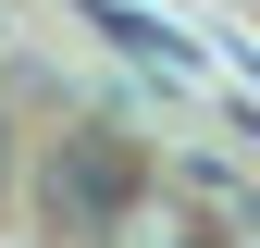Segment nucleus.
<instances>
[{
  "instance_id": "obj_1",
  "label": "nucleus",
  "mask_w": 260,
  "mask_h": 248,
  "mask_svg": "<svg viewBox=\"0 0 260 248\" xmlns=\"http://www.w3.org/2000/svg\"><path fill=\"white\" fill-rule=\"evenodd\" d=\"M137 186H149V162H137L124 124H62V137L38 149V224L62 248H100L124 211H137Z\"/></svg>"
},
{
  "instance_id": "obj_2",
  "label": "nucleus",
  "mask_w": 260,
  "mask_h": 248,
  "mask_svg": "<svg viewBox=\"0 0 260 248\" xmlns=\"http://www.w3.org/2000/svg\"><path fill=\"white\" fill-rule=\"evenodd\" d=\"M87 25H100L112 50H137L161 87H199L211 75V38H186V25H161V13H137V0H87Z\"/></svg>"
},
{
  "instance_id": "obj_3",
  "label": "nucleus",
  "mask_w": 260,
  "mask_h": 248,
  "mask_svg": "<svg viewBox=\"0 0 260 248\" xmlns=\"http://www.w3.org/2000/svg\"><path fill=\"white\" fill-rule=\"evenodd\" d=\"M100 248H199V211H186V199H161V186H137V211H124Z\"/></svg>"
},
{
  "instance_id": "obj_4",
  "label": "nucleus",
  "mask_w": 260,
  "mask_h": 248,
  "mask_svg": "<svg viewBox=\"0 0 260 248\" xmlns=\"http://www.w3.org/2000/svg\"><path fill=\"white\" fill-rule=\"evenodd\" d=\"M0 186H13V137H0Z\"/></svg>"
}]
</instances>
